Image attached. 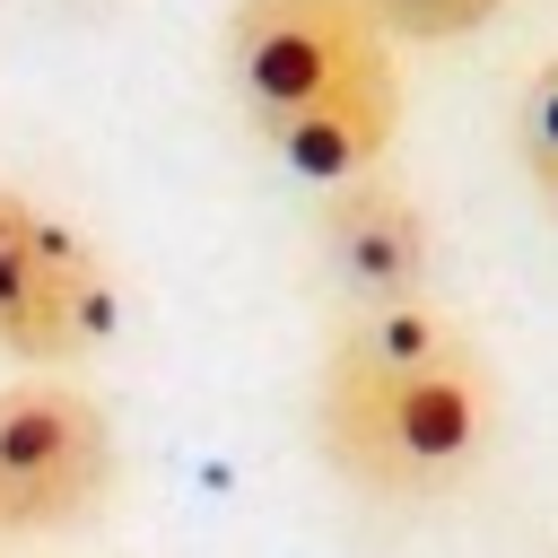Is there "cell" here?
<instances>
[{
	"mask_svg": "<svg viewBox=\"0 0 558 558\" xmlns=\"http://www.w3.org/2000/svg\"><path fill=\"white\" fill-rule=\"evenodd\" d=\"M514 157H523V174H532V192L549 201V218H558V52L523 78V96H514Z\"/></svg>",
	"mask_w": 558,
	"mask_h": 558,
	"instance_id": "obj_6",
	"label": "cell"
},
{
	"mask_svg": "<svg viewBox=\"0 0 558 558\" xmlns=\"http://www.w3.org/2000/svg\"><path fill=\"white\" fill-rule=\"evenodd\" d=\"M227 78L262 148L305 183L375 174L401 131L392 35L366 17V0H235Z\"/></svg>",
	"mask_w": 558,
	"mask_h": 558,
	"instance_id": "obj_2",
	"label": "cell"
},
{
	"mask_svg": "<svg viewBox=\"0 0 558 558\" xmlns=\"http://www.w3.org/2000/svg\"><path fill=\"white\" fill-rule=\"evenodd\" d=\"M113 323H122V296L105 253L61 209L0 183V357L78 366L113 340Z\"/></svg>",
	"mask_w": 558,
	"mask_h": 558,
	"instance_id": "obj_4",
	"label": "cell"
},
{
	"mask_svg": "<svg viewBox=\"0 0 558 558\" xmlns=\"http://www.w3.org/2000/svg\"><path fill=\"white\" fill-rule=\"evenodd\" d=\"M314 235H323L331 279L357 296V314H375V305H418L436 244H427L418 201H410L384 166H375V174H349V183H323Z\"/></svg>",
	"mask_w": 558,
	"mask_h": 558,
	"instance_id": "obj_5",
	"label": "cell"
},
{
	"mask_svg": "<svg viewBox=\"0 0 558 558\" xmlns=\"http://www.w3.org/2000/svg\"><path fill=\"white\" fill-rule=\"evenodd\" d=\"M497 9H506V0H366V17H375L384 35H401V44H462V35H480Z\"/></svg>",
	"mask_w": 558,
	"mask_h": 558,
	"instance_id": "obj_7",
	"label": "cell"
},
{
	"mask_svg": "<svg viewBox=\"0 0 558 558\" xmlns=\"http://www.w3.org/2000/svg\"><path fill=\"white\" fill-rule=\"evenodd\" d=\"M122 488V436L78 384H0V541L78 532Z\"/></svg>",
	"mask_w": 558,
	"mask_h": 558,
	"instance_id": "obj_3",
	"label": "cell"
},
{
	"mask_svg": "<svg viewBox=\"0 0 558 558\" xmlns=\"http://www.w3.org/2000/svg\"><path fill=\"white\" fill-rule=\"evenodd\" d=\"M497 427V375L480 340L427 305L349 314L314 375V445L366 497L453 488Z\"/></svg>",
	"mask_w": 558,
	"mask_h": 558,
	"instance_id": "obj_1",
	"label": "cell"
}]
</instances>
